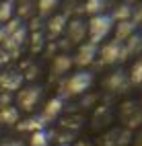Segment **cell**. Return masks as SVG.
<instances>
[{"instance_id": "obj_1", "label": "cell", "mask_w": 142, "mask_h": 146, "mask_svg": "<svg viewBox=\"0 0 142 146\" xmlns=\"http://www.w3.org/2000/svg\"><path fill=\"white\" fill-rule=\"evenodd\" d=\"M25 41H27V27H25V23L19 17H13L8 23H4V41H2V47L13 58H19Z\"/></svg>"}, {"instance_id": "obj_2", "label": "cell", "mask_w": 142, "mask_h": 146, "mask_svg": "<svg viewBox=\"0 0 142 146\" xmlns=\"http://www.w3.org/2000/svg\"><path fill=\"white\" fill-rule=\"evenodd\" d=\"M93 72L89 70H78V72H74L68 80H64L60 84V99L64 101L66 97H74V95H84L89 89H91V84H93Z\"/></svg>"}, {"instance_id": "obj_3", "label": "cell", "mask_w": 142, "mask_h": 146, "mask_svg": "<svg viewBox=\"0 0 142 146\" xmlns=\"http://www.w3.org/2000/svg\"><path fill=\"white\" fill-rule=\"evenodd\" d=\"M113 19L109 17V15H97V17H91V21L87 23V35L91 37V43H101L105 37L111 33V29H113Z\"/></svg>"}, {"instance_id": "obj_4", "label": "cell", "mask_w": 142, "mask_h": 146, "mask_svg": "<svg viewBox=\"0 0 142 146\" xmlns=\"http://www.w3.org/2000/svg\"><path fill=\"white\" fill-rule=\"evenodd\" d=\"M41 95H43V89L39 84H31L27 89H21L17 95V103H19V109L23 111H33L35 105L41 101Z\"/></svg>"}, {"instance_id": "obj_5", "label": "cell", "mask_w": 142, "mask_h": 146, "mask_svg": "<svg viewBox=\"0 0 142 146\" xmlns=\"http://www.w3.org/2000/svg\"><path fill=\"white\" fill-rule=\"evenodd\" d=\"M132 140H134V136L128 128H111L101 136L99 144L101 146H128Z\"/></svg>"}, {"instance_id": "obj_6", "label": "cell", "mask_w": 142, "mask_h": 146, "mask_svg": "<svg viewBox=\"0 0 142 146\" xmlns=\"http://www.w3.org/2000/svg\"><path fill=\"white\" fill-rule=\"evenodd\" d=\"M97 54H99V45H97V43L84 41V43H80L78 52H76V56L72 58V62L76 64V66L80 68V70H84V68H87L89 64H93V62H95Z\"/></svg>"}, {"instance_id": "obj_7", "label": "cell", "mask_w": 142, "mask_h": 146, "mask_svg": "<svg viewBox=\"0 0 142 146\" xmlns=\"http://www.w3.org/2000/svg\"><path fill=\"white\" fill-rule=\"evenodd\" d=\"M25 80V76L21 70H17V68H8L0 74V91L4 93H13V91H19L21 89V84Z\"/></svg>"}, {"instance_id": "obj_8", "label": "cell", "mask_w": 142, "mask_h": 146, "mask_svg": "<svg viewBox=\"0 0 142 146\" xmlns=\"http://www.w3.org/2000/svg\"><path fill=\"white\" fill-rule=\"evenodd\" d=\"M121 52H124V45L119 41L111 39L101 47V64H117L121 62Z\"/></svg>"}, {"instance_id": "obj_9", "label": "cell", "mask_w": 142, "mask_h": 146, "mask_svg": "<svg viewBox=\"0 0 142 146\" xmlns=\"http://www.w3.org/2000/svg\"><path fill=\"white\" fill-rule=\"evenodd\" d=\"M66 25H68V15H52L50 19H47L45 23V33L50 39H56V37H60L62 31L66 29Z\"/></svg>"}, {"instance_id": "obj_10", "label": "cell", "mask_w": 142, "mask_h": 146, "mask_svg": "<svg viewBox=\"0 0 142 146\" xmlns=\"http://www.w3.org/2000/svg\"><path fill=\"white\" fill-rule=\"evenodd\" d=\"M66 31H68L70 43H82L87 37V23H84V19H72L66 25Z\"/></svg>"}, {"instance_id": "obj_11", "label": "cell", "mask_w": 142, "mask_h": 146, "mask_svg": "<svg viewBox=\"0 0 142 146\" xmlns=\"http://www.w3.org/2000/svg\"><path fill=\"white\" fill-rule=\"evenodd\" d=\"M107 89L113 91V93H126L130 89V76L124 72V70H115V72H111V76L107 78Z\"/></svg>"}, {"instance_id": "obj_12", "label": "cell", "mask_w": 142, "mask_h": 146, "mask_svg": "<svg viewBox=\"0 0 142 146\" xmlns=\"http://www.w3.org/2000/svg\"><path fill=\"white\" fill-rule=\"evenodd\" d=\"M50 123L41 113H35V115H31V117H27V119H19V123H17V130L19 132H39V130H45V125Z\"/></svg>"}, {"instance_id": "obj_13", "label": "cell", "mask_w": 142, "mask_h": 146, "mask_svg": "<svg viewBox=\"0 0 142 146\" xmlns=\"http://www.w3.org/2000/svg\"><path fill=\"white\" fill-rule=\"evenodd\" d=\"M136 29H138V23H136V21H132V19H128V21H119V23H115V29H113L115 41L124 43L126 39H130V37L136 33Z\"/></svg>"}, {"instance_id": "obj_14", "label": "cell", "mask_w": 142, "mask_h": 146, "mask_svg": "<svg viewBox=\"0 0 142 146\" xmlns=\"http://www.w3.org/2000/svg\"><path fill=\"white\" fill-rule=\"evenodd\" d=\"M72 56L70 54H66V52H62V54H58L52 60V74L54 76H62V74H66L72 68Z\"/></svg>"}, {"instance_id": "obj_15", "label": "cell", "mask_w": 142, "mask_h": 146, "mask_svg": "<svg viewBox=\"0 0 142 146\" xmlns=\"http://www.w3.org/2000/svg\"><path fill=\"white\" fill-rule=\"evenodd\" d=\"M113 119V111L109 105H101L93 115V130H99V128H105V125Z\"/></svg>"}, {"instance_id": "obj_16", "label": "cell", "mask_w": 142, "mask_h": 146, "mask_svg": "<svg viewBox=\"0 0 142 146\" xmlns=\"http://www.w3.org/2000/svg\"><path fill=\"white\" fill-rule=\"evenodd\" d=\"M121 45H124V52H121V62H124L128 56L142 52V33H134L130 39H126Z\"/></svg>"}, {"instance_id": "obj_17", "label": "cell", "mask_w": 142, "mask_h": 146, "mask_svg": "<svg viewBox=\"0 0 142 146\" xmlns=\"http://www.w3.org/2000/svg\"><path fill=\"white\" fill-rule=\"evenodd\" d=\"M62 109H64V101L60 99V97H54V99H50V101L45 103V109H43L41 115H43L47 121H52V119H56L62 113Z\"/></svg>"}, {"instance_id": "obj_18", "label": "cell", "mask_w": 142, "mask_h": 146, "mask_svg": "<svg viewBox=\"0 0 142 146\" xmlns=\"http://www.w3.org/2000/svg\"><path fill=\"white\" fill-rule=\"evenodd\" d=\"M56 138V130H39L31 134V146H50V142Z\"/></svg>"}, {"instance_id": "obj_19", "label": "cell", "mask_w": 142, "mask_h": 146, "mask_svg": "<svg viewBox=\"0 0 142 146\" xmlns=\"http://www.w3.org/2000/svg\"><path fill=\"white\" fill-rule=\"evenodd\" d=\"M0 123H2V125H15V123H19V107H15V105L0 107Z\"/></svg>"}, {"instance_id": "obj_20", "label": "cell", "mask_w": 142, "mask_h": 146, "mask_svg": "<svg viewBox=\"0 0 142 146\" xmlns=\"http://www.w3.org/2000/svg\"><path fill=\"white\" fill-rule=\"evenodd\" d=\"M132 15H134V8H132L130 4H119V6H115V11H113L109 17L113 19V23H119V21H128V19H132Z\"/></svg>"}, {"instance_id": "obj_21", "label": "cell", "mask_w": 142, "mask_h": 146, "mask_svg": "<svg viewBox=\"0 0 142 146\" xmlns=\"http://www.w3.org/2000/svg\"><path fill=\"white\" fill-rule=\"evenodd\" d=\"M107 6V0H87L84 2V13H89L91 17H97V15H103Z\"/></svg>"}, {"instance_id": "obj_22", "label": "cell", "mask_w": 142, "mask_h": 146, "mask_svg": "<svg viewBox=\"0 0 142 146\" xmlns=\"http://www.w3.org/2000/svg\"><path fill=\"white\" fill-rule=\"evenodd\" d=\"M15 15V0H2L0 2V23H8Z\"/></svg>"}, {"instance_id": "obj_23", "label": "cell", "mask_w": 142, "mask_h": 146, "mask_svg": "<svg viewBox=\"0 0 142 146\" xmlns=\"http://www.w3.org/2000/svg\"><path fill=\"white\" fill-rule=\"evenodd\" d=\"M17 8V13H19V19H29L31 15H33V11H35V2L33 0H19V6H15Z\"/></svg>"}, {"instance_id": "obj_24", "label": "cell", "mask_w": 142, "mask_h": 146, "mask_svg": "<svg viewBox=\"0 0 142 146\" xmlns=\"http://www.w3.org/2000/svg\"><path fill=\"white\" fill-rule=\"evenodd\" d=\"M56 8H58V0H39V2H37L39 17H50Z\"/></svg>"}, {"instance_id": "obj_25", "label": "cell", "mask_w": 142, "mask_h": 146, "mask_svg": "<svg viewBox=\"0 0 142 146\" xmlns=\"http://www.w3.org/2000/svg\"><path fill=\"white\" fill-rule=\"evenodd\" d=\"M130 82L132 84H142V58H138V60L134 62V66H132L130 70Z\"/></svg>"}, {"instance_id": "obj_26", "label": "cell", "mask_w": 142, "mask_h": 146, "mask_svg": "<svg viewBox=\"0 0 142 146\" xmlns=\"http://www.w3.org/2000/svg\"><path fill=\"white\" fill-rule=\"evenodd\" d=\"M62 128L68 130V132H76L80 128V117L78 115H68V117L62 119Z\"/></svg>"}, {"instance_id": "obj_27", "label": "cell", "mask_w": 142, "mask_h": 146, "mask_svg": "<svg viewBox=\"0 0 142 146\" xmlns=\"http://www.w3.org/2000/svg\"><path fill=\"white\" fill-rule=\"evenodd\" d=\"M124 121H126V128H128L130 132L134 130V128H138V125L142 123V109L138 107V109H136L134 113H132V115H130L128 119H124Z\"/></svg>"}, {"instance_id": "obj_28", "label": "cell", "mask_w": 142, "mask_h": 146, "mask_svg": "<svg viewBox=\"0 0 142 146\" xmlns=\"http://www.w3.org/2000/svg\"><path fill=\"white\" fill-rule=\"evenodd\" d=\"M43 43H45L43 31H33V37H31V52H33V54L39 52L41 47H43Z\"/></svg>"}, {"instance_id": "obj_29", "label": "cell", "mask_w": 142, "mask_h": 146, "mask_svg": "<svg viewBox=\"0 0 142 146\" xmlns=\"http://www.w3.org/2000/svg\"><path fill=\"white\" fill-rule=\"evenodd\" d=\"M138 103H132V101H126L124 105H121V111H119V115H121V119H128L132 113H134L136 109H138Z\"/></svg>"}, {"instance_id": "obj_30", "label": "cell", "mask_w": 142, "mask_h": 146, "mask_svg": "<svg viewBox=\"0 0 142 146\" xmlns=\"http://www.w3.org/2000/svg\"><path fill=\"white\" fill-rule=\"evenodd\" d=\"M37 74H39V66H29V72H27V74H23V76L31 80V78H35Z\"/></svg>"}, {"instance_id": "obj_31", "label": "cell", "mask_w": 142, "mask_h": 146, "mask_svg": "<svg viewBox=\"0 0 142 146\" xmlns=\"http://www.w3.org/2000/svg\"><path fill=\"white\" fill-rule=\"evenodd\" d=\"M11 54H8L6 50H4V47H0V64H8V60H11Z\"/></svg>"}, {"instance_id": "obj_32", "label": "cell", "mask_w": 142, "mask_h": 146, "mask_svg": "<svg viewBox=\"0 0 142 146\" xmlns=\"http://www.w3.org/2000/svg\"><path fill=\"white\" fill-rule=\"evenodd\" d=\"M11 99H13L11 93H0V105H2V107H6L8 103H11Z\"/></svg>"}, {"instance_id": "obj_33", "label": "cell", "mask_w": 142, "mask_h": 146, "mask_svg": "<svg viewBox=\"0 0 142 146\" xmlns=\"http://www.w3.org/2000/svg\"><path fill=\"white\" fill-rule=\"evenodd\" d=\"M0 146H25V144H23L21 140H4Z\"/></svg>"}, {"instance_id": "obj_34", "label": "cell", "mask_w": 142, "mask_h": 146, "mask_svg": "<svg viewBox=\"0 0 142 146\" xmlns=\"http://www.w3.org/2000/svg\"><path fill=\"white\" fill-rule=\"evenodd\" d=\"M134 146H142V132H140L138 138H134Z\"/></svg>"}, {"instance_id": "obj_35", "label": "cell", "mask_w": 142, "mask_h": 146, "mask_svg": "<svg viewBox=\"0 0 142 146\" xmlns=\"http://www.w3.org/2000/svg\"><path fill=\"white\" fill-rule=\"evenodd\" d=\"M2 41H4V25L0 23V43H2Z\"/></svg>"}, {"instance_id": "obj_36", "label": "cell", "mask_w": 142, "mask_h": 146, "mask_svg": "<svg viewBox=\"0 0 142 146\" xmlns=\"http://www.w3.org/2000/svg\"><path fill=\"white\" fill-rule=\"evenodd\" d=\"M74 146H91V144H89V142H84V140H80V142H76Z\"/></svg>"}, {"instance_id": "obj_37", "label": "cell", "mask_w": 142, "mask_h": 146, "mask_svg": "<svg viewBox=\"0 0 142 146\" xmlns=\"http://www.w3.org/2000/svg\"><path fill=\"white\" fill-rule=\"evenodd\" d=\"M130 2H136V0H126V4H130Z\"/></svg>"}, {"instance_id": "obj_38", "label": "cell", "mask_w": 142, "mask_h": 146, "mask_svg": "<svg viewBox=\"0 0 142 146\" xmlns=\"http://www.w3.org/2000/svg\"><path fill=\"white\" fill-rule=\"evenodd\" d=\"M58 146H70V144H58Z\"/></svg>"}]
</instances>
